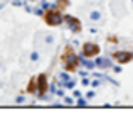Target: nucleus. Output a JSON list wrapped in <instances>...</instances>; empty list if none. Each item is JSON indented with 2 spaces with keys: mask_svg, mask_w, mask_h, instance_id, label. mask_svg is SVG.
<instances>
[{
  "mask_svg": "<svg viewBox=\"0 0 133 122\" xmlns=\"http://www.w3.org/2000/svg\"><path fill=\"white\" fill-rule=\"evenodd\" d=\"M37 82H39V93L42 95V93L45 92V86H47V83H45V76H44V75H41Z\"/></svg>",
  "mask_w": 133,
  "mask_h": 122,
  "instance_id": "obj_4",
  "label": "nucleus"
},
{
  "mask_svg": "<svg viewBox=\"0 0 133 122\" xmlns=\"http://www.w3.org/2000/svg\"><path fill=\"white\" fill-rule=\"evenodd\" d=\"M83 53H84L86 56H94V54L99 53V48H98L96 44H84V48H83Z\"/></svg>",
  "mask_w": 133,
  "mask_h": 122,
  "instance_id": "obj_3",
  "label": "nucleus"
},
{
  "mask_svg": "<svg viewBox=\"0 0 133 122\" xmlns=\"http://www.w3.org/2000/svg\"><path fill=\"white\" fill-rule=\"evenodd\" d=\"M44 20L49 24V26H57V24H61V20H62L61 12H59L57 9L56 10H47V12L44 14Z\"/></svg>",
  "mask_w": 133,
  "mask_h": 122,
  "instance_id": "obj_1",
  "label": "nucleus"
},
{
  "mask_svg": "<svg viewBox=\"0 0 133 122\" xmlns=\"http://www.w3.org/2000/svg\"><path fill=\"white\" fill-rule=\"evenodd\" d=\"M68 5H69V2H68V0H59V2H57V10L66 9Z\"/></svg>",
  "mask_w": 133,
  "mask_h": 122,
  "instance_id": "obj_6",
  "label": "nucleus"
},
{
  "mask_svg": "<svg viewBox=\"0 0 133 122\" xmlns=\"http://www.w3.org/2000/svg\"><path fill=\"white\" fill-rule=\"evenodd\" d=\"M64 60H66V68L69 69V71H72V69L76 68V66H78V58L74 56V54H72V51L69 49H66V54H64Z\"/></svg>",
  "mask_w": 133,
  "mask_h": 122,
  "instance_id": "obj_2",
  "label": "nucleus"
},
{
  "mask_svg": "<svg viewBox=\"0 0 133 122\" xmlns=\"http://www.w3.org/2000/svg\"><path fill=\"white\" fill-rule=\"evenodd\" d=\"M115 58H116V60L120 61V63H127L128 60H131V54H130V53H128V54H120V53H118Z\"/></svg>",
  "mask_w": 133,
  "mask_h": 122,
  "instance_id": "obj_5",
  "label": "nucleus"
}]
</instances>
